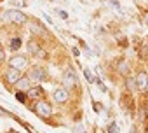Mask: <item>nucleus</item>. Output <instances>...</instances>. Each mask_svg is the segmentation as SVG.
I'll return each instance as SVG.
<instances>
[{
	"label": "nucleus",
	"instance_id": "4468645a",
	"mask_svg": "<svg viewBox=\"0 0 148 133\" xmlns=\"http://www.w3.org/2000/svg\"><path fill=\"white\" fill-rule=\"evenodd\" d=\"M16 98H18V102L25 103V102H26V98H28V95H25V91H18V93H16Z\"/></svg>",
	"mask_w": 148,
	"mask_h": 133
},
{
	"label": "nucleus",
	"instance_id": "b1692460",
	"mask_svg": "<svg viewBox=\"0 0 148 133\" xmlns=\"http://www.w3.org/2000/svg\"><path fill=\"white\" fill-rule=\"evenodd\" d=\"M146 88H148V86H146Z\"/></svg>",
	"mask_w": 148,
	"mask_h": 133
},
{
	"label": "nucleus",
	"instance_id": "412c9836",
	"mask_svg": "<svg viewBox=\"0 0 148 133\" xmlns=\"http://www.w3.org/2000/svg\"><path fill=\"white\" fill-rule=\"evenodd\" d=\"M59 16H61V18H68V14H66L64 11H59Z\"/></svg>",
	"mask_w": 148,
	"mask_h": 133
},
{
	"label": "nucleus",
	"instance_id": "f3484780",
	"mask_svg": "<svg viewBox=\"0 0 148 133\" xmlns=\"http://www.w3.org/2000/svg\"><path fill=\"white\" fill-rule=\"evenodd\" d=\"M75 133H86V131H84V126H82V124H79V126L75 128Z\"/></svg>",
	"mask_w": 148,
	"mask_h": 133
},
{
	"label": "nucleus",
	"instance_id": "423d86ee",
	"mask_svg": "<svg viewBox=\"0 0 148 133\" xmlns=\"http://www.w3.org/2000/svg\"><path fill=\"white\" fill-rule=\"evenodd\" d=\"M28 53H30V54H38V56L45 58V53L40 49V46H38V44H37V40H33V39L28 42Z\"/></svg>",
	"mask_w": 148,
	"mask_h": 133
},
{
	"label": "nucleus",
	"instance_id": "ddd939ff",
	"mask_svg": "<svg viewBox=\"0 0 148 133\" xmlns=\"http://www.w3.org/2000/svg\"><path fill=\"white\" fill-rule=\"evenodd\" d=\"M32 30H33V32H37V33H40V35H45V33H47V32H45V30H44L42 26H38V23L32 25Z\"/></svg>",
	"mask_w": 148,
	"mask_h": 133
},
{
	"label": "nucleus",
	"instance_id": "f03ea898",
	"mask_svg": "<svg viewBox=\"0 0 148 133\" xmlns=\"http://www.w3.org/2000/svg\"><path fill=\"white\" fill-rule=\"evenodd\" d=\"M33 110H35L37 114H40L42 117H49V116L52 114L51 105H49V103H45V102H37V103H35V107H33Z\"/></svg>",
	"mask_w": 148,
	"mask_h": 133
},
{
	"label": "nucleus",
	"instance_id": "9b49d317",
	"mask_svg": "<svg viewBox=\"0 0 148 133\" xmlns=\"http://www.w3.org/2000/svg\"><path fill=\"white\" fill-rule=\"evenodd\" d=\"M26 95H28V98H38V96H42L44 95V91H42V88H30L28 91H26Z\"/></svg>",
	"mask_w": 148,
	"mask_h": 133
},
{
	"label": "nucleus",
	"instance_id": "0eeeda50",
	"mask_svg": "<svg viewBox=\"0 0 148 133\" xmlns=\"http://www.w3.org/2000/svg\"><path fill=\"white\" fill-rule=\"evenodd\" d=\"M16 88H18V91H28L30 89V79L28 77H19L18 82H16Z\"/></svg>",
	"mask_w": 148,
	"mask_h": 133
},
{
	"label": "nucleus",
	"instance_id": "4be33fe9",
	"mask_svg": "<svg viewBox=\"0 0 148 133\" xmlns=\"http://www.w3.org/2000/svg\"><path fill=\"white\" fill-rule=\"evenodd\" d=\"M146 21H148V14H146Z\"/></svg>",
	"mask_w": 148,
	"mask_h": 133
},
{
	"label": "nucleus",
	"instance_id": "aec40b11",
	"mask_svg": "<svg viewBox=\"0 0 148 133\" xmlns=\"http://www.w3.org/2000/svg\"><path fill=\"white\" fill-rule=\"evenodd\" d=\"M4 61V51H2V47H0V63Z\"/></svg>",
	"mask_w": 148,
	"mask_h": 133
},
{
	"label": "nucleus",
	"instance_id": "39448f33",
	"mask_svg": "<svg viewBox=\"0 0 148 133\" xmlns=\"http://www.w3.org/2000/svg\"><path fill=\"white\" fill-rule=\"evenodd\" d=\"M9 65L12 66V69H16V70H21V69H25V66H26V58H23V56H14V58H11Z\"/></svg>",
	"mask_w": 148,
	"mask_h": 133
},
{
	"label": "nucleus",
	"instance_id": "6e6552de",
	"mask_svg": "<svg viewBox=\"0 0 148 133\" xmlns=\"http://www.w3.org/2000/svg\"><path fill=\"white\" fill-rule=\"evenodd\" d=\"M66 98H68V91H66V89L59 88V89H56V91H54V100H56L58 103L66 102Z\"/></svg>",
	"mask_w": 148,
	"mask_h": 133
},
{
	"label": "nucleus",
	"instance_id": "2eb2a0df",
	"mask_svg": "<svg viewBox=\"0 0 148 133\" xmlns=\"http://www.w3.org/2000/svg\"><path fill=\"white\" fill-rule=\"evenodd\" d=\"M19 46H21V40H19V39H12V42H11V47H12V49H18Z\"/></svg>",
	"mask_w": 148,
	"mask_h": 133
},
{
	"label": "nucleus",
	"instance_id": "f257e3e1",
	"mask_svg": "<svg viewBox=\"0 0 148 133\" xmlns=\"http://www.w3.org/2000/svg\"><path fill=\"white\" fill-rule=\"evenodd\" d=\"M5 18H7L9 21L16 23V25H23V23L26 21V16H25L21 11H7V12H5Z\"/></svg>",
	"mask_w": 148,
	"mask_h": 133
},
{
	"label": "nucleus",
	"instance_id": "1a4fd4ad",
	"mask_svg": "<svg viewBox=\"0 0 148 133\" xmlns=\"http://www.w3.org/2000/svg\"><path fill=\"white\" fill-rule=\"evenodd\" d=\"M136 82H138V88H146L148 86V76H146V72H139L138 74V77H136Z\"/></svg>",
	"mask_w": 148,
	"mask_h": 133
},
{
	"label": "nucleus",
	"instance_id": "7ed1b4c3",
	"mask_svg": "<svg viewBox=\"0 0 148 133\" xmlns=\"http://www.w3.org/2000/svg\"><path fill=\"white\" fill-rule=\"evenodd\" d=\"M63 81H64V86H68V88L75 86V82H77V76H75V72H73V69L64 70V74H63Z\"/></svg>",
	"mask_w": 148,
	"mask_h": 133
},
{
	"label": "nucleus",
	"instance_id": "9d476101",
	"mask_svg": "<svg viewBox=\"0 0 148 133\" xmlns=\"http://www.w3.org/2000/svg\"><path fill=\"white\" fill-rule=\"evenodd\" d=\"M5 77H7L9 82H14V84H16L18 79H19V70H16V69H9V72H7Z\"/></svg>",
	"mask_w": 148,
	"mask_h": 133
},
{
	"label": "nucleus",
	"instance_id": "f8f14e48",
	"mask_svg": "<svg viewBox=\"0 0 148 133\" xmlns=\"http://www.w3.org/2000/svg\"><path fill=\"white\" fill-rule=\"evenodd\" d=\"M125 86H127L129 91H134V89L138 88V82H136V79H127V81H125Z\"/></svg>",
	"mask_w": 148,
	"mask_h": 133
},
{
	"label": "nucleus",
	"instance_id": "dca6fc26",
	"mask_svg": "<svg viewBox=\"0 0 148 133\" xmlns=\"http://www.w3.org/2000/svg\"><path fill=\"white\" fill-rule=\"evenodd\" d=\"M84 74H86V79H87L89 82H94V77L91 76V72H89V70H84Z\"/></svg>",
	"mask_w": 148,
	"mask_h": 133
},
{
	"label": "nucleus",
	"instance_id": "20e7f679",
	"mask_svg": "<svg viewBox=\"0 0 148 133\" xmlns=\"http://www.w3.org/2000/svg\"><path fill=\"white\" fill-rule=\"evenodd\" d=\"M28 79H30V81H35V82L44 81V70L40 69V66H32V70H30V74H28Z\"/></svg>",
	"mask_w": 148,
	"mask_h": 133
},
{
	"label": "nucleus",
	"instance_id": "5701e85b",
	"mask_svg": "<svg viewBox=\"0 0 148 133\" xmlns=\"http://www.w3.org/2000/svg\"><path fill=\"white\" fill-rule=\"evenodd\" d=\"M146 133H148V128H146Z\"/></svg>",
	"mask_w": 148,
	"mask_h": 133
},
{
	"label": "nucleus",
	"instance_id": "a211bd4d",
	"mask_svg": "<svg viewBox=\"0 0 148 133\" xmlns=\"http://www.w3.org/2000/svg\"><path fill=\"white\" fill-rule=\"evenodd\" d=\"M115 131H117V126H115V124H112V126H110V133H115Z\"/></svg>",
	"mask_w": 148,
	"mask_h": 133
},
{
	"label": "nucleus",
	"instance_id": "6ab92c4d",
	"mask_svg": "<svg viewBox=\"0 0 148 133\" xmlns=\"http://www.w3.org/2000/svg\"><path fill=\"white\" fill-rule=\"evenodd\" d=\"M14 4H18V6H25V0H14Z\"/></svg>",
	"mask_w": 148,
	"mask_h": 133
}]
</instances>
